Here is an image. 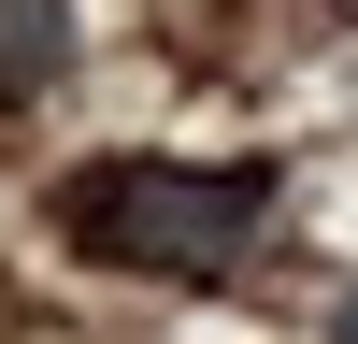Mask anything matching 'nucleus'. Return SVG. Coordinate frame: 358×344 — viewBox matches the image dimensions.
Returning a JSON list of instances; mask_svg holds the SVG:
<instances>
[{
	"label": "nucleus",
	"instance_id": "nucleus-1",
	"mask_svg": "<svg viewBox=\"0 0 358 344\" xmlns=\"http://www.w3.org/2000/svg\"><path fill=\"white\" fill-rule=\"evenodd\" d=\"M273 229V172L229 158V172H187V158H86L57 187V244L101 258V273H172V287H215L258 258Z\"/></svg>",
	"mask_w": 358,
	"mask_h": 344
},
{
	"label": "nucleus",
	"instance_id": "nucleus-2",
	"mask_svg": "<svg viewBox=\"0 0 358 344\" xmlns=\"http://www.w3.org/2000/svg\"><path fill=\"white\" fill-rule=\"evenodd\" d=\"M72 72V0H0V101Z\"/></svg>",
	"mask_w": 358,
	"mask_h": 344
},
{
	"label": "nucleus",
	"instance_id": "nucleus-3",
	"mask_svg": "<svg viewBox=\"0 0 358 344\" xmlns=\"http://www.w3.org/2000/svg\"><path fill=\"white\" fill-rule=\"evenodd\" d=\"M330 344H358V301H344V315H330Z\"/></svg>",
	"mask_w": 358,
	"mask_h": 344
}]
</instances>
